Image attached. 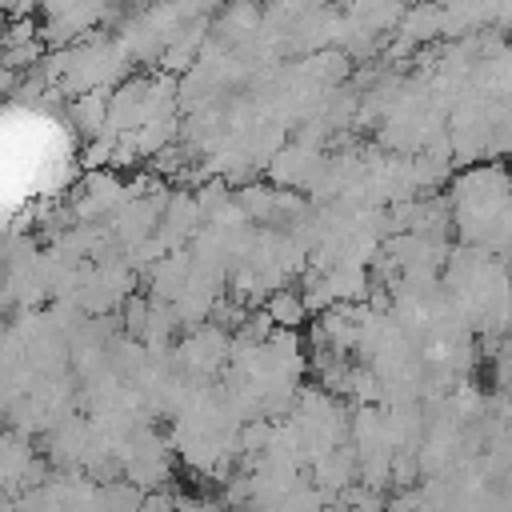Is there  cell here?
<instances>
[{
  "label": "cell",
  "instance_id": "1",
  "mask_svg": "<svg viewBox=\"0 0 512 512\" xmlns=\"http://www.w3.org/2000/svg\"><path fill=\"white\" fill-rule=\"evenodd\" d=\"M300 316H304V304H300L296 296H288V292H276V296H272V304H268V320L300 324Z\"/></svg>",
  "mask_w": 512,
  "mask_h": 512
}]
</instances>
